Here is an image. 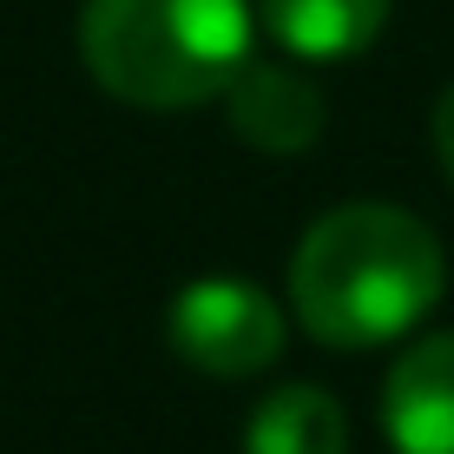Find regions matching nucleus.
<instances>
[{"label": "nucleus", "mask_w": 454, "mask_h": 454, "mask_svg": "<svg viewBox=\"0 0 454 454\" xmlns=\"http://www.w3.org/2000/svg\"><path fill=\"white\" fill-rule=\"evenodd\" d=\"M244 454H349V421L330 388L290 382L244 421Z\"/></svg>", "instance_id": "obj_7"}, {"label": "nucleus", "mask_w": 454, "mask_h": 454, "mask_svg": "<svg viewBox=\"0 0 454 454\" xmlns=\"http://www.w3.org/2000/svg\"><path fill=\"white\" fill-rule=\"evenodd\" d=\"M224 106H231V132L244 145L270 152V159L309 152L323 138V92L296 67H277V59H250L224 86Z\"/></svg>", "instance_id": "obj_5"}, {"label": "nucleus", "mask_w": 454, "mask_h": 454, "mask_svg": "<svg viewBox=\"0 0 454 454\" xmlns=\"http://www.w3.org/2000/svg\"><path fill=\"white\" fill-rule=\"evenodd\" d=\"M448 290L442 238L402 205H336L290 257V303L317 342L375 349L409 336Z\"/></svg>", "instance_id": "obj_1"}, {"label": "nucleus", "mask_w": 454, "mask_h": 454, "mask_svg": "<svg viewBox=\"0 0 454 454\" xmlns=\"http://www.w3.org/2000/svg\"><path fill=\"white\" fill-rule=\"evenodd\" d=\"M382 434L395 454H454V330L395 356L382 382Z\"/></svg>", "instance_id": "obj_4"}, {"label": "nucleus", "mask_w": 454, "mask_h": 454, "mask_svg": "<svg viewBox=\"0 0 454 454\" xmlns=\"http://www.w3.org/2000/svg\"><path fill=\"white\" fill-rule=\"evenodd\" d=\"M171 349L205 375H257L284 356V309L244 277H198L171 296Z\"/></svg>", "instance_id": "obj_3"}, {"label": "nucleus", "mask_w": 454, "mask_h": 454, "mask_svg": "<svg viewBox=\"0 0 454 454\" xmlns=\"http://www.w3.org/2000/svg\"><path fill=\"white\" fill-rule=\"evenodd\" d=\"M388 7L395 0H257L270 40L290 59H309V67L369 53L375 34L388 27Z\"/></svg>", "instance_id": "obj_6"}, {"label": "nucleus", "mask_w": 454, "mask_h": 454, "mask_svg": "<svg viewBox=\"0 0 454 454\" xmlns=\"http://www.w3.org/2000/svg\"><path fill=\"white\" fill-rule=\"evenodd\" d=\"M250 0H86L80 59L125 106L184 113L250 67Z\"/></svg>", "instance_id": "obj_2"}, {"label": "nucleus", "mask_w": 454, "mask_h": 454, "mask_svg": "<svg viewBox=\"0 0 454 454\" xmlns=\"http://www.w3.org/2000/svg\"><path fill=\"white\" fill-rule=\"evenodd\" d=\"M434 159H442V171L454 178V86L434 99Z\"/></svg>", "instance_id": "obj_8"}]
</instances>
